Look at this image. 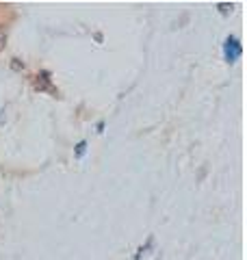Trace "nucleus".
I'll return each mask as SVG.
<instances>
[{"label": "nucleus", "instance_id": "nucleus-1", "mask_svg": "<svg viewBox=\"0 0 247 260\" xmlns=\"http://www.w3.org/2000/svg\"><path fill=\"white\" fill-rule=\"evenodd\" d=\"M241 52H243V48H241V44H238V39H236V37H228V39H226V44H224L226 61H228V63L238 61V56H241Z\"/></svg>", "mask_w": 247, "mask_h": 260}, {"label": "nucleus", "instance_id": "nucleus-2", "mask_svg": "<svg viewBox=\"0 0 247 260\" xmlns=\"http://www.w3.org/2000/svg\"><path fill=\"white\" fill-rule=\"evenodd\" d=\"M35 89H39V91H48V93H52L56 95V89L52 87L50 83V72H41V74L35 76Z\"/></svg>", "mask_w": 247, "mask_h": 260}, {"label": "nucleus", "instance_id": "nucleus-3", "mask_svg": "<svg viewBox=\"0 0 247 260\" xmlns=\"http://www.w3.org/2000/svg\"><path fill=\"white\" fill-rule=\"evenodd\" d=\"M85 148H87V143L80 141V143L76 145V156H82V154H85Z\"/></svg>", "mask_w": 247, "mask_h": 260}]
</instances>
